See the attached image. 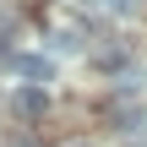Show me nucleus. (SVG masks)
Masks as SVG:
<instances>
[{
  "mask_svg": "<svg viewBox=\"0 0 147 147\" xmlns=\"http://www.w3.org/2000/svg\"><path fill=\"white\" fill-rule=\"evenodd\" d=\"M11 65H16V76H27L33 87H44V82L55 76V60H49V55H16Z\"/></svg>",
  "mask_w": 147,
  "mask_h": 147,
  "instance_id": "obj_2",
  "label": "nucleus"
},
{
  "mask_svg": "<svg viewBox=\"0 0 147 147\" xmlns=\"http://www.w3.org/2000/svg\"><path fill=\"white\" fill-rule=\"evenodd\" d=\"M104 5H115V11H131V5H136V0H104Z\"/></svg>",
  "mask_w": 147,
  "mask_h": 147,
  "instance_id": "obj_3",
  "label": "nucleus"
},
{
  "mask_svg": "<svg viewBox=\"0 0 147 147\" xmlns=\"http://www.w3.org/2000/svg\"><path fill=\"white\" fill-rule=\"evenodd\" d=\"M11 109H16L22 120H44V109H49V93L27 82V87H16V98H11Z\"/></svg>",
  "mask_w": 147,
  "mask_h": 147,
  "instance_id": "obj_1",
  "label": "nucleus"
},
{
  "mask_svg": "<svg viewBox=\"0 0 147 147\" xmlns=\"http://www.w3.org/2000/svg\"><path fill=\"white\" fill-rule=\"evenodd\" d=\"M76 147H87V142H76Z\"/></svg>",
  "mask_w": 147,
  "mask_h": 147,
  "instance_id": "obj_4",
  "label": "nucleus"
}]
</instances>
